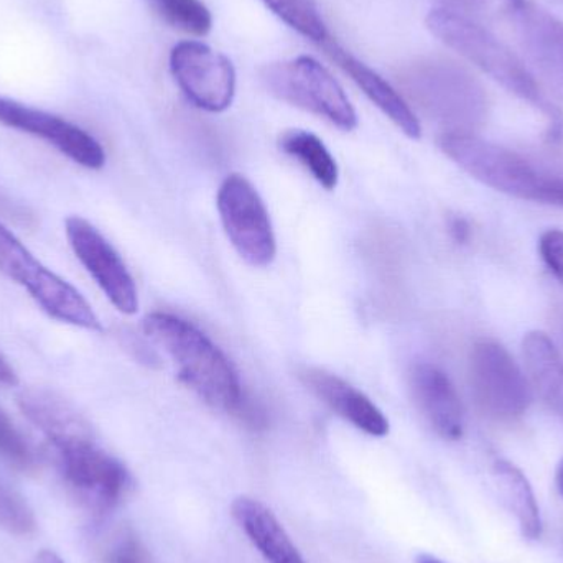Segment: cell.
<instances>
[{
	"label": "cell",
	"mask_w": 563,
	"mask_h": 563,
	"mask_svg": "<svg viewBox=\"0 0 563 563\" xmlns=\"http://www.w3.org/2000/svg\"><path fill=\"white\" fill-rule=\"evenodd\" d=\"M142 327L148 340L174 364L185 386L214 409L234 416L246 390L233 363L200 328L165 311L147 314Z\"/></svg>",
	"instance_id": "obj_1"
},
{
	"label": "cell",
	"mask_w": 563,
	"mask_h": 563,
	"mask_svg": "<svg viewBox=\"0 0 563 563\" xmlns=\"http://www.w3.org/2000/svg\"><path fill=\"white\" fill-rule=\"evenodd\" d=\"M439 147L479 184L534 203L563 208V172L518 152L483 141L472 132H442Z\"/></svg>",
	"instance_id": "obj_2"
},
{
	"label": "cell",
	"mask_w": 563,
	"mask_h": 563,
	"mask_svg": "<svg viewBox=\"0 0 563 563\" xmlns=\"http://www.w3.org/2000/svg\"><path fill=\"white\" fill-rule=\"evenodd\" d=\"M427 26L440 42L482 68L503 88L541 109L551 119L555 134L561 132V115L542 96L534 76L519 62L518 56L488 30L450 9L432 10L427 15Z\"/></svg>",
	"instance_id": "obj_3"
},
{
	"label": "cell",
	"mask_w": 563,
	"mask_h": 563,
	"mask_svg": "<svg viewBox=\"0 0 563 563\" xmlns=\"http://www.w3.org/2000/svg\"><path fill=\"white\" fill-rule=\"evenodd\" d=\"M407 95L429 118L445 125L443 132H472L488 111L485 89L456 63L423 59L402 76Z\"/></svg>",
	"instance_id": "obj_4"
},
{
	"label": "cell",
	"mask_w": 563,
	"mask_h": 563,
	"mask_svg": "<svg viewBox=\"0 0 563 563\" xmlns=\"http://www.w3.org/2000/svg\"><path fill=\"white\" fill-rule=\"evenodd\" d=\"M261 79L280 101L327 119L341 131H354L360 124L356 109L340 82L311 56L271 63L261 71Z\"/></svg>",
	"instance_id": "obj_5"
},
{
	"label": "cell",
	"mask_w": 563,
	"mask_h": 563,
	"mask_svg": "<svg viewBox=\"0 0 563 563\" xmlns=\"http://www.w3.org/2000/svg\"><path fill=\"white\" fill-rule=\"evenodd\" d=\"M0 274L22 285L48 317L85 330L102 331L101 321L88 300L71 284L43 266L2 223Z\"/></svg>",
	"instance_id": "obj_6"
},
{
	"label": "cell",
	"mask_w": 563,
	"mask_h": 563,
	"mask_svg": "<svg viewBox=\"0 0 563 563\" xmlns=\"http://www.w3.org/2000/svg\"><path fill=\"white\" fill-rule=\"evenodd\" d=\"M217 205L224 233L236 253L250 266L269 267L277 256V241L256 187L244 175H228L218 190Z\"/></svg>",
	"instance_id": "obj_7"
},
{
	"label": "cell",
	"mask_w": 563,
	"mask_h": 563,
	"mask_svg": "<svg viewBox=\"0 0 563 563\" xmlns=\"http://www.w3.org/2000/svg\"><path fill=\"white\" fill-rule=\"evenodd\" d=\"M473 396L486 416L501 422L521 419L531 406L528 379L503 344L482 340L470 357Z\"/></svg>",
	"instance_id": "obj_8"
},
{
	"label": "cell",
	"mask_w": 563,
	"mask_h": 563,
	"mask_svg": "<svg viewBox=\"0 0 563 563\" xmlns=\"http://www.w3.org/2000/svg\"><path fill=\"white\" fill-rule=\"evenodd\" d=\"M170 71L191 104L224 112L236 95V69L223 53L198 40H184L170 52Z\"/></svg>",
	"instance_id": "obj_9"
},
{
	"label": "cell",
	"mask_w": 563,
	"mask_h": 563,
	"mask_svg": "<svg viewBox=\"0 0 563 563\" xmlns=\"http://www.w3.org/2000/svg\"><path fill=\"white\" fill-rule=\"evenodd\" d=\"M58 453L66 485L88 508L111 511L131 492V473L95 440L75 443Z\"/></svg>",
	"instance_id": "obj_10"
},
{
	"label": "cell",
	"mask_w": 563,
	"mask_h": 563,
	"mask_svg": "<svg viewBox=\"0 0 563 563\" xmlns=\"http://www.w3.org/2000/svg\"><path fill=\"white\" fill-rule=\"evenodd\" d=\"M65 228L73 253L108 300L121 313H137V287L114 246L85 218L69 217Z\"/></svg>",
	"instance_id": "obj_11"
},
{
	"label": "cell",
	"mask_w": 563,
	"mask_h": 563,
	"mask_svg": "<svg viewBox=\"0 0 563 563\" xmlns=\"http://www.w3.org/2000/svg\"><path fill=\"white\" fill-rule=\"evenodd\" d=\"M0 124L48 142L69 161L89 170L104 167L102 145L91 134L59 115L0 96Z\"/></svg>",
	"instance_id": "obj_12"
},
{
	"label": "cell",
	"mask_w": 563,
	"mask_h": 563,
	"mask_svg": "<svg viewBox=\"0 0 563 563\" xmlns=\"http://www.w3.org/2000/svg\"><path fill=\"white\" fill-rule=\"evenodd\" d=\"M410 387L420 412L437 435L456 442L465 433V410L445 371L432 363H419L410 373Z\"/></svg>",
	"instance_id": "obj_13"
},
{
	"label": "cell",
	"mask_w": 563,
	"mask_h": 563,
	"mask_svg": "<svg viewBox=\"0 0 563 563\" xmlns=\"http://www.w3.org/2000/svg\"><path fill=\"white\" fill-rule=\"evenodd\" d=\"M300 376L305 386L318 399L323 400L336 416L361 432L371 437H386L389 433V420L380 412L379 407L336 374L308 367Z\"/></svg>",
	"instance_id": "obj_14"
},
{
	"label": "cell",
	"mask_w": 563,
	"mask_h": 563,
	"mask_svg": "<svg viewBox=\"0 0 563 563\" xmlns=\"http://www.w3.org/2000/svg\"><path fill=\"white\" fill-rule=\"evenodd\" d=\"M23 416L53 443L56 450L95 440L81 413L53 390L23 389L16 397Z\"/></svg>",
	"instance_id": "obj_15"
},
{
	"label": "cell",
	"mask_w": 563,
	"mask_h": 563,
	"mask_svg": "<svg viewBox=\"0 0 563 563\" xmlns=\"http://www.w3.org/2000/svg\"><path fill=\"white\" fill-rule=\"evenodd\" d=\"M324 52L331 59L356 82L357 88L367 96L371 102L390 119L409 139H420L422 125L406 99L383 78L371 69L366 63L343 48L334 40H324Z\"/></svg>",
	"instance_id": "obj_16"
},
{
	"label": "cell",
	"mask_w": 563,
	"mask_h": 563,
	"mask_svg": "<svg viewBox=\"0 0 563 563\" xmlns=\"http://www.w3.org/2000/svg\"><path fill=\"white\" fill-rule=\"evenodd\" d=\"M519 36L542 78L563 98V23L545 10L518 9Z\"/></svg>",
	"instance_id": "obj_17"
},
{
	"label": "cell",
	"mask_w": 563,
	"mask_h": 563,
	"mask_svg": "<svg viewBox=\"0 0 563 563\" xmlns=\"http://www.w3.org/2000/svg\"><path fill=\"white\" fill-rule=\"evenodd\" d=\"M231 511L254 548L267 562L305 563L276 516L263 503L250 496H240L234 499Z\"/></svg>",
	"instance_id": "obj_18"
},
{
	"label": "cell",
	"mask_w": 563,
	"mask_h": 563,
	"mask_svg": "<svg viewBox=\"0 0 563 563\" xmlns=\"http://www.w3.org/2000/svg\"><path fill=\"white\" fill-rule=\"evenodd\" d=\"M526 369L541 399L563 419V360L551 338L531 331L522 341Z\"/></svg>",
	"instance_id": "obj_19"
},
{
	"label": "cell",
	"mask_w": 563,
	"mask_h": 563,
	"mask_svg": "<svg viewBox=\"0 0 563 563\" xmlns=\"http://www.w3.org/2000/svg\"><path fill=\"white\" fill-rule=\"evenodd\" d=\"M493 476L503 501L518 521L522 538L539 541L542 536L541 509L525 473L508 460H496Z\"/></svg>",
	"instance_id": "obj_20"
},
{
	"label": "cell",
	"mask_w": 563,
	"mask_h": 563,
	"mask_svg": "<svg viewBox=\"0 0 563 563\" xmlns=\"http://www.w3.org/2000/svg\"><path fill=\"white\" fill-rule=\"evenodd\" d=\"M282 152L298 162L318 185L333 191L340 181V168L327 145L313 132L291 129L279 139Z\"/></svg>",
	"instance_id": "obj_21"
},
{
	"label": "cell",
	"mask_w": 563,
	"mask_h": 563,
	"mask_svg": "<svg viewBox=\"0 0 563 563\" xmlns=\"http://www.w3.org/2000/svg\"><path fill=\"white\" fill-rule=\"evenodd\" d=\"M152 9L172 29L191 36H207L213 15L201 0H147Z\"/></svg>",
	"instance_id": "obj_22"
},
{
	"label": "cell",
	"mask_w": 563,
	"mask_h": 563,
	"mask_svg": "<svg viewBox=\"0 0 563 563\" xmlns=\"http://www.w3.org/2000/svg\"><path fill=\"white\" fill-rule=\"evenodd\" d=\"M295 32L314 43L330 38L327 23L314 0H263Z\"/></svg>",
	"instance_id": "obj_23"
},
{
	"label": "cell",
	"mask_w": 563,
	"mask_h": 563,
	"mask_svg": "<svg viewBox=\"0 0 563 563\" xmlns=\"http://www.w3.org/2000/svg\"><path fill=\"white\" fill-rule=\"evenodd\" d=\"M0 529L26 538L36 531V519L22 495L0 482Z\"/></svg>",
	"instance_id": "obj_24"
},
{
	"label": "cell",
	"mask_w": 563,
	"mask_h": 563,
	"mask_svg": "<svg viewBox=\"0 0 563 563\" xmlns=\"http://www.w3.org/2000/svg\"><path fill=\"white\" fill-rule=\"evenodd\" d=\"M0 456L22 472H32L36 468L35 452L2 409H0Z\"/></svg>",
	"instance_id": "obj_25"
},
{
	"label": "cell",
	"mask_w": 563,
	"mask_h": 563,
	"mask_svg": "<svg viewBox=\"0 0 563 563\" xmlns=\"http://www.w3.org/2000/svg\"><path fill=\"white\" fill-rule=\"evenodd\" d=\"M102 563H151V558L141 539L131 529H122L106 544Z\"/></svg>",
	"instance_id": "obj_26"
},
{
	"label": "cell",
	"mask_w": 563,
	"mask_h": 563,
	"mask_svg": "<svg viewBox=\"0 0 563 563\" xmlns=\"http://www.w3.org/2000/svg\"><path fill=\"white\" fill-rule=\"evenodd\" d=\"M539 253L555 279L563 284V231H545L539 240Z\"/></svg>",
	"instance_id": "obj_27"
},
{
	"label": "cell",
	"mask_w": 563,
	"mask_h": 563,
	"mask_svg": "<svg viewBox=\"0 0 563 563\" xmlns=\"http://www.w3.org/2000/svg\"><path fill=\"white\" fill-rule=\"evenodd\" d=\"M19 384L15 371L10 366L9 361L0 353V387H15Z\"/></svg>",
	"instance_id": "obj_28"
},
{
	"label": "cell",
	"mask_w": 563,
	"mask_h": 563,
	"mask_svg": "<svg viewBox=\"0 0 563 563\" xmlns=\"http://www.w3.org/2000/svg\"><path fill=\"white\" fill-rule=\"evenodd\" d=\"M450 230H452L453 236L459 241H465L470 233L468 227H466V223L463 220H453Z\"/></svg>",
	"instance_id": "obj_29"
},
{
	"label": "cell",
	"mask_w": 563,
	"mask_h": 563,
	"mask_svg": "<svg viewBox=\"0 0 563 563\" xmlns=\"http://www.w3.org/2000/svg\"><path fill=\"white\" fill-rule=\"evenodd\" d=\"M443 2L453 7H462V9H479L485 5L486 0H443Z\"/></svg>",
	"instance_id": "obj_30"
},
{
	"label": "cell",
	"mask_w": 563,
	"mask_h": 563,
	"mask_svg": "<svg viewBox=\"0 0 563 563\" xmlns=\"http://www.w3.org/2000/svg\"><path fill=\"white\" fill-rule=\"evenodd\" d=\"M32 563H65L55 552L52 551H42L35 559H33Z\"/></svg>",
	"instance_id": "obj_31"
},
{
	"label": "cell",
	"mask_w": 563,
	"mask_h": 563,
	"mask_svg": "<svg viewBox=\"0 0 563 563\" xmlns=\"http://www.w3.org/2000/svg\"><path fill=\"white\" fill-rule=\"evenodd\" d=\"M555 485H558L559 493H561L563 498V460L561 465H559L558 475H555Z\"/></svg>",
	"instance_id": "obj_32"
},
{
	"label": "cell",
	"mask_w": 563,
	"mask_h": 563,
	"mask_svg": "<svg viewBox=\"0 0 563 563\" xmlns=\"http://www.w3.org/2000/svg\"><path fill=\"white\" fill-rule=\"evenodd\" d=\"M416 563H445V562L440 561V559L433 558V555L420 554V555H417Z\"/></svg>",
	"instance_id": "obj_33"
},
{
	"label": "cell",
	"mask_w": 563,
	"mask_h": 563,
	"mask_svg": "<svg viewBox=\"0 0 563 563\" xmlns=\"http://www.w3.org/2000/svg\"><path fill=\"white\" fill-rule=\"evenodd\" d=\"M512 5H515V9H521V7L526 5V0H511Z\"/></svg>",
	"instance_id": "obj_34"
}]
</instances>
